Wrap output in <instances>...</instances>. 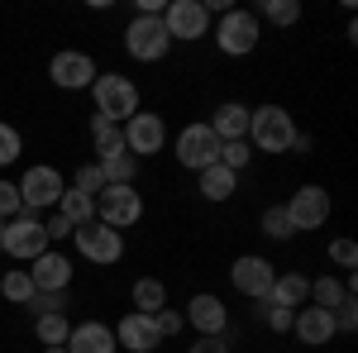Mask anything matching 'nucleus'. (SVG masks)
I'll use <instances>...</instances> for the list:
<instances>
[{"label": "nucleus", "mask_w": 358, "mask_h": 353, "mask_svg": "<svg viewBox=\"0 0 358 353\" xmlns=\"http://www.w3.org/2000/svg\"><path fill=\"white\" fill-rule=\"evenodd\" d=\"M296 120H292V110L268 101V106H253L248 115V148H258V153H292V143H296Z\"/></svg>", "instance_id": "obj_1"}, {"label": "nucleus", "mask_w": 358, "mask_h": 353, "mask_svg": "<svg viewBox=\"0 0 358 353\" xmlns=\"http://www.w3.org/2000/svg\"><path fill=\"white\" fill-rule=\"evenodd\" d=\"M91 101H96V115L110 120V124H124L129 115H138V86L134 77L124 72H101L91 82Z\"/></svg>", "instance_id": "obj_2"}, {"label": "nucleus", "mask_w": 358, "mask_h": 353, "mask_svg": "<svg viewBox=\"0 0 358 353\" xmlns=\"http://www.w3.org/2000/svg\"><path fill=\"white\" fill-rule=\"evenodd\" d=\"M258 38H263L258 15H253V10H239V5H229L220 15V24H215V48H220L224 57H248L258 48Z\"/></svg>", "instance_id": "obj_3"}, {"label": "nucleus", "mask_w": 358, "mask_h": 353, "mask_svg": "<svg viewBox=\"0 0 358 353\" xmlns=\"http://www.w3.org/2000/svg\"><path fill=\"white\" fill-rule=\"evenodd\" d=\"M124 53L134 62H163L172 53V38L163 29V15H134L124 24Z\"/></svg>", "instance_id": "obj_4"}, {"label": "nucleus", "mask_w": 358, "mask_h": 353, "mask_svg": "<svg viewBox=\"0 0 358 353\" xmlns=\"http://www.w3.org/2000/svg\"><path fill=\"white\" fill-rule=\"evenodd\" d=\"M48 229H43V219L29 215V210H20L15 219H5V244H0V253H10L20 268L24 263H34L38 253H48Z\"/></svg>", "instance_id": "obj_5"}, {"label": "nucleus", "mask_w": 358, "mask_h": 353, "mask_svg": "<svg viewBox=\"0 0 358 353\" xmlns=\"http://www.w3.org/2000/svg\"><path fill=\"white\" fill-rule=\"evenodd\" d=\"M20 187V201H24L29 215H38V210H57V196L67 191V182H62V172L48 163H34L24 167V177L15 182Z\"/></svg>", "instance_id": "obj_6"}, {"label": "nucleus", "mask_w": 358, "mask_h": 353, "mask_svg": "<svg viewBox=\"0 0 358 353\" xmlns=\"http://www.w3.org/2000/svg\"><path fill=\"white\" fill-rule=\"evenodd\" d=\"M72 244H77V253H82L86 263H96V268H115V263L124 258V234L110 229V224H101V219L72 229Z\"/></svg>", "instance_id": "obj_7"}, {"label": "nucleus", "mask_w": 358, "mask_h": 353, "mask_svg": "<svg viewBox=\"0 0 358 353\" xmlns=\"http://www.w3.org/2000/svg\"><path fill=\"white\" fill-rule=\"evenodd\" d=\"M282 210H287V219H292V234H306V229H320V224H330L334 201H330V191H325V187L306 182V187L292 191V201H287Z\"/></svg>", "instance_id": "obj_8"}, {"label": "nucleus", "mask_w": 358, "mask_h": 353, "mask_svg": "<svg viewBox=\"0 0 358 353\" xmlns=\"http://www.w3.org/2000/svg\"><path fill=\"white\" fill-rule=\"evenodd\" d=\"M120 129H124V153H129V158H153V153H163V148H167V120H163V115H153V110L129 115Z\"/></svg>", "instance_id": "obj_9"}, {"label": "nucleus", "mask_w": 358, "mask_h": 353, "mask_svg": "<svg viewBox=\"0 0 358 353\" xmlns=\"http://www.w3.org/2000/svg\"><path fill=\"white\" fill-rule=\"evenodd\" d=\"M96 219L120 229V234L134 229L138 219H143V196H138V187H106L96 196Z\"/></svg>", "instance_id": "obj_10"}, {"label": "nucleus", "mask_w": 358, "mask_h": 353, "mask_svg": "<svg viewBox=\"0 0 358 353\" xmlns=\"http://www.w3.org/2000/svg\"><path fill=\"white\" fill-rule=\"evenodd\" d=\"M96 77H101V67H96V57L82 53V48H62V53H53V62H48V82H53L57 91H91Z\"/></svg>", "instance_id": "obj_11"}, {"label": "nucleus", "mask_w": 358, "mask_h": 353, "mask_svg": "<svg viewBox=\"0 0 358 353\" xmlns=\"http://www.w3.org/2000/svg\"><path fill=\"white\" fill-rule=\"evenodd\" d=\"M163 29L172 43H196L210 34V15L201 0H167L163 5Z\"/></svg>", "instance_id": "obj_12"}, {"label": "nucleus", "mask_w": 358, "mask_h": 353, "mask_svg": "<svg viewBox=\"0 0 358 353\" xmlns=\"http://www.w3.org/2000/svg\"><path fill=\"white\" fill-rule=\"evenodd\" d=\"M177 163L187 172H206L210 163H220V138H215V129L206 120H196V124H187L177 134Z\"/></svg>", "instance_id": "obj_13"}, {"label": "nucleus", "mask_w": 358, "mask_h": 353, "mask_svg": "<svg viewBox=\"0 0 358 353\" xmlns=\"http://www.w3.org/2000/svg\"><path fill=\"white\" fill-rule=\"evenodd\" d=\"M182 320L201 334V339H224L229 334V305H224L215 291H196L182 310Z\"/></svg>", "instance_id": "obj_14"}, {"label": "nucleus", "mask_w": 358, "mask_h": 353, "mask_svg": "<svg viewBox=\"0 0 358 353\" xmlns=\"http://www.w3.org/2000/svg\"><path fill=\"white\" fill-rule=\"evenodd\" d=\"M273 277H277V268L263 258V253H239V258H234V268H229L234 291H239V296H248V301H268Z\"/></svg>", "instance_id": "obj_15"}, {"label": "nucleus", "mask_w": 358, "mask_h": 353, "mask_svg": "<svg viewBox=\"0 0 358 353\" xmlns=\"http://www.w3.org/2000/svg\"><path fill=\"white\" fill-rule=\"evenodd\" d=\"M72 258L62 253V248H48V253H38L34 263H29V277H34V291H67L72 287Z\"/></svg>", "instance_id": "obj_16"}, {"label": "nucleus", "mask_w": 358, "mask_h": 353, "mask_svg": "<svg viewBox=\"0 0 358 353\" xmlns=\"http://www.w3.org/2000/svg\"><path fill=\"white\" fill-rule=\"evenodd\" d=\"M115 329V344L124 353H158V344H163V334H158V325H153V315H138V310H129Z\"/></svg>", "instance_id": "obj_17"}, {"label": "nucleus", "mask_w": 358, "mask_h": 353, "mask_svg": "<svg viewBox=\"0 0 358 353\" xmlns=\"http://www.w3.org/2000/svg\"><path fill=\"white\" fill-rule=\"evenodd\" d=\"M292 334H296V344H306V349H325L339 329H334L330 310H320V305H301V310L292 315Z\"/></svg>", "instance_id": "obj_18"}, {"label": "nucleus", "mask_w": 358, "mask_h": 353, "mask_svg": "<svg viewBox=\"0 0 358 353\" xmlns=\"http://www.w3.org/2000/svg\"><path fill=\"white\" fill-rule=\"evenodd\" d=\"M67 353H120V344H115V329L106 320H82L67 334Z\"/></svg>", "instance_id": "obj_19"}, {"label": "nucleus", "mask_w": 358, "mask_h": 353, "mask_svg": "<svg viewBox=\"0 0 358 353\" xmlns=\"http://www.w3.org/2000/svg\"><path fill=\"white\" fill-rule=\"evenodd\" d=\"M248 115H253V106H244V101H220L206 124L215 129L220 143H234V138H248Z\"/></svg>", "instance_id": "obj_20"}, {"label": "nucleus", "mask_w": 358, "mask_h": 353, "mask_svg": "<svg viewBox=\"0 0 358 353\" xmlns=\"http://www.w3.org/2000/svg\"><path fill=\"white\" fill-rule=\"evenodd\" d=\"M268 305H282V310L310 305V277H301V272H277L273 291H268Z\"/></svg>", "instance_id": "obj_21"}, {"label": "nucleus", "mask_w": 358, "mask_h": 353, "mask_svg": "<svg viewBox=\"0 0 358 353\" xmlns=\"http://www.w3.org/2000/svg\"><path fill=\"white\" fill-rule=\"evenodd\" d=\"M196 191H201V201H210V206H224V201L239 191V177H234L229 167L210 163L206 172H196Z\"/></svg>", "instance_id": "obj_22"}, {"label": "nucleus", "mask_w": 358, "mask_h": 353, "mask_svg": "<svg viewBox=\"0 0 358 353\" xmlns=\"http://www.w3.org/2000/svg\"><path fill=\"white\" fill-rule=\"evenodd\" d=\"M349 296H354V277H349V272H344V277H330V272H325V277L310 282V305H320V310H330V315H334V305H344Z\"/></svg>", "instance_id": "obj_23"}, {"label": "nucleus", "mask_w": 358, "mask_h": 353, "mask_svg": "<svg viewBox=\"0 0 358 353\" xmlns=\"http://www.w3.org/2000/svg\"><path fill=\"white\" fill-rule=\"evenodd\" d=\"M91 143H96V163H106L115 153H124V129L101 120V115H91Z\"/></svg>", "instance_id": "obj_24"}, {"label": "nucleus", "mask_w": 358, "mask_h": 353, "mask_svg": "<svg viewBox=\"0 0 358 353\" xmlns=\"http://www.w3.org/2000/svg\"><path fill=\"white\" fill-rule=\"evenodd\" d=\"M129 301H134L138 315H158L167 305V287L158 282V277H138L134 287H129Z\"/></svg>", "instance_id": "obj_25"}, {"label": "nucleus", "mask_w": 358, "mask_h": 353, "mask_svg": "<svg viewBox=\"0 0 358 353\" xmlns=\"http://www.w3.org/2000/svg\"><path fill=\"white\" fill-rule=\"evenodd\" d=\"M57 215L67 219V224H72V229H82V224H91V219H96V201H91V196H82V191H62V196H57Z\"/></svg>", "instance_id": "obj_26"}, {"label": "nucleus", "mask_w": 358, "mask_h": 353, "mask_svg": "<svg viewBox=\"0 0 358 353\" xmlns=\"http://www.w3.org/2000/svg\"><path fill=\"white\" fill-rule=\"evenodd\" d=\"M67 334H72V320L67 315H38L34 320V339L43 349H67Z\"/></svg>", "instance_id": "obj_27"}, {"label": "nucleus", "mask_w": 358, "mask_h": 353, "mask_svg": "<svg viewBox=\"0 0 358 353\" xmlns=\"http://www.w3.org/2000/svg\"><path fill=\"white\" fill-rule=\"evenodd\" d=\"M96 167H101L106 187H134V177H138V158H129V153H115V158H106Z\"/></svg>", "instance_id": "obj_28"}, {"label": "nucleus", "mask_w": 358, "mask_h": 353, "mask_svg": "<svg viewBox=\"0 0 358 353\" xmlns=\"http://www.w3.org/2000/svg\"><path fill=\"white\" fill-rule=\"evenodd\" d=\"M0 296L10 301V305H29V296H34V277H29V268H10L5 277H0Z\"/></svg>", "instance_id": "obj_29"}, {"label": "nucleus", "mask_w": 358, "mask_h": 353, "mask_svg": "<svg viewBox=\"0 0 358 353\" xmlns=\"http://www.w3.org/2000/svg\"><path fill=\"white\" fill-rule=\"evenodd\" d=\"M253 15H263V20L277 24V29H292L296 20H301V5H296V0H263Z\"/></svg>", "instance_id": "obj_30"}, {"label": "nucleus", "mask_w": 358, "mask_h": 353, "mask_svg": "<svg viewBox=\"0 0 358 353\" xmlns=\"http://www.w3.org/2000/svg\"><path fill=\"white\" fill-rule=\"evenodd\" d=\"M292 315L296 310H282V305H268V301H253V320L273 334H292Z\"/></svg>", "instance_id": "obj_31"}, {"label": "nucleus", "mask_w": 358, "mask_h": 353, "mask_svg": "<svg viewBox=\"0 0 358 353\" xmlns=\"http://www.w3.org/2000/svg\"><path fill=\"white\" fill-rule=\"evenodd\" d=\"M67 305H72V296H67V291H34L24 310L38 320V315H67Z\"/></svg>", "instance_id": "obj_32"}, {"label": "nucleus", "mask_w": 358, "mask_h": 353, "mask_svg": "<svg viewBox=\"0 0 358 353\" xmlns=\"http://www.w3.org/2000/svg\"><path fill=\"white\" fill-rule=\"evenodd\" d=\"M253 163V148H248V138H234V143H220V167H229L234 177Z\"/></svg>", "instance_id": "obj_33"}, {"label": "nucleus", "mask_w": 358, "mask_h": 353, "mask_svg": "<svg viewBox=\"0 0 358 353\" xmlns=\"http://www.w3.org/2000/svg\"><path fill=\"white\" fill-rule=\"evenodd\" d=\"M20 153H24V134H20L15 124H5V120H0V167L20 163Z\"/></svg>", "instance_id": "obj_34"}, {"label": "nucleus", "mask_w": 358, "mask_h": 353, "mask_svg": "<svg viewBox=\"0 0 358 353\" xmlns=\"http://www.w3.org/2000/svg\"><path fill=\"white\" fill-rule=\"evenodd\" d=\"M72 191H82V196H91V201H96V196L106 191L101 167H96V163H82V167H77V177H72Z\"/></svg>", "instance_id": "obj_35"}, {"label": "nucleus", "mask_w": 358, "mask_h": 353, "mask_svg": "<svg viewBox=\"0 0 358 353\" xmlns=\"http://www.w3.org/2000/svg\"><path fill=\"white\" fill-rule=\"evenodd\" d=\"M258 224H263V234H268V239H277V244H282V239H292V219H287V210H282V206H268Z\"/></svg>", "instance_id": "obj_36"}, {"label": "nucleus", "mask_w": 358, "mask_h": 353, "mask_svg": "<svg viewBox=\"0 0 358 353\" xmlns=\"http://www.w3.org/2000/svg\"><path fill=\"white\" fill-rule=\"evenodd\" d=\"M330 263H334V268H344V272H354L358 244H354V239H330Z\"/></svg>", "instance_id": "obj_37"}, {"label": "nucleus", "mask_w": 358, "mask_h": 353, "mask_svg": "<svg viewBox=\"0 0 358 353\" xmlns=\"http://www.w3.org/2000/svg\"><path fill=\"white\" fill-rule=\"evenodd\" d=\"M20 210H24V201H20V187L0 177V219H15Z\"/></svg>", "instance_id": "obj_38"}, {"label": "nucleus", "mask_w": 358, "mask_h": 353, "mask_svg": "<svg viewBox=\"0 0 358 353\" xmlns=\"http://www.w3.org/2000/svg\"><path fill=\"white\" fill-rule=\"evenodd\" d=\"M153 325H158V334H163V339H172V334H182V329H187V320H182V310L163 305V310L153 315Z\"/></svg>", "instance_id": "obj_39"}, {"label": "nucleus", "mask_w": 358, "mask_h": 353, "mask_svg": "<svg viewBox=\"0 0 358 353\" xmlns=\"http://www.w3.org/2000/svg\"><path fill=\"white\" fill-rule=\"evenodd\" d=\"M334 329H339V334H354L358 329V301L354 296L344 301V305H334Z\"/></svg>", "instance_id": "obj_40"}, {"label": "nucleus", "mask_w": 358, "mask_h": 353, "mask_svg": "<svg viewBox=\"0 0 358 353\" xmlns=\"http://www.w3.org/2000/svg\"><path fill=\"white\" fill-rule=\"evenodd\" d=\"M43 229H48V244H62V239H72V224L57 215V210H53L48 219H43Z\"/></svg>", "instance_id": "obj_41"}, {"label": "nucleus", "mask_w": 358, "mask_h": 353, "mask_svg": "<svg viewBox=\"0 0 358 353\" xmlns=\"http://www.w3.org/2000/svg\"><path fill=\"white\" fill-rule=\"evenodd\" d=\"M187 353H234V349H229V339H196Z\"/></svg>", "instance_id": "obj_42"}, {"label": "nucleus", "mask_w": 358, "mask_h": 353, "mask_svg": "<svg viewBox=\"0 0 358 353\" xmlns=\"http://www.w3.org/2000/svg\"><path fill=\"white\" fill-rule=\"evenodd\" d=\"M38 353H67V349H38Z\"/></svg>", "instance_id": "obj_43"}, {"label": "nucleus", "mask_w": 358, "mask_h": 353, "mask_svg": "<svg viewBox=\"0 0 358 353\" xmlns=\"http://www.w3.org/2000/svg\"><path fill=\"white\" fill-rule=\"evenodd\" d=\"M0 244H5V219H0Z\"/></svg>", "instance_id": "obj_44"}]
</instances>
